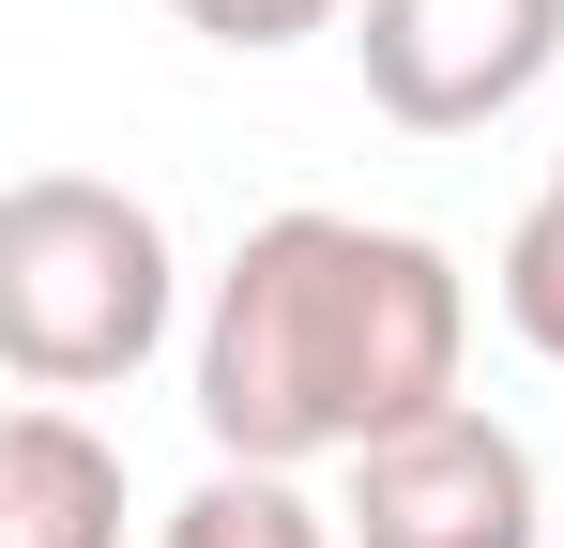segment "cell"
Here are the masks:
<instances>
[{"mask_svg":"<svg viewBox=\"0 0 564 548\" xmlns=\"http://www.w3.org/2000/svg\"><path fill=\"white\" fill-rule=\"evenodd\" d=\"M458 365L473 274L427 229H367V213H260L184 336L198 442L245 472H321V457L397 442L458 412Z\"/></svg>","mask_w":564,"mask_h":548,"instance_id":"obj_1","label":"cell"},{"mask_svg":"<svg viewBox=\"0 0 564 548\" xmlns=\"http://www.w3.org/2000/svg\"><path fill=\"white\" fill-rule=\"evenodd\" d=\"M184 336L169 213L93 168H31L0 198V365L31 396H107Z\"/></svg>","mask_w":564,"mask_h":548,"instance_id":"obj_2","label":"cell"},{"mask_svg":"<svg viewBox=\"0 0 564 548\" xmlns=\"http://www.w3.org/2000/svg\"><path fill=\"white\" fill-rule=\"evenodd\" d=\"M351 62L397 138H488L564 62V0H351Z\"/></svg>","mask_w":564,"mask_h":548,"instance_id":"obj_3","label":"cell"},{"mask_svg":"<svg viewBox=\"0 0 564 548\" xmlns=\"http://www.w3.org/2000/svg\"><path fill=\"white\" fill-rule=\"evenodd\" d=\"M336 472H351V503H336L351 548H550L534 442L503 412H473V396L397 427V442H367V457H336Z\"/></svg>","mask_w":564,"mask_h":548,"instance_id":"obj_4","label":"cell"},{"mask_svg":"<svg viewBox=\"0 0 564 548\" xmlns=\"http://www.w3.org/2000/svg\"><path fill=\"white\" fill-rule=\"evenodd\" d=\"M0 548H122V442L62 396L0 412Z\"/></svg>","mask_w":564,"mask_h":548,"instance_id":"obj_5","label":"cell"},{"mask_svg":"<svg viewBox=\"0 0 564 548\" xmlns=\"http://www.w3.org/2000/svg\"><path fill=\"white\" fill-rule=\"evenodd\" d=\"M488 305H503V336L534 365H564V183H534V213L503 229V260H488Z\"/></svg>","mask_w":564,"mask_h":548,"instance_id":"obj_6","label":"cell"},{"mask_svg":"<svg viewBox=\"0 0 564 548\" xmlns=\"http://www.w3.org/2000/svg\"><path fill=\"white\" fill-rule=\"evenodd\" d=\"M198 46H229V62H275V46H305V31H336L351 0H169Z\"/></svg>","mask_w":564,"mask_h":548,"instance_id":"obj_7","label":"cell"},{"mask_svg":"<svg viewBox=\"0 0 564 548\" xmlns=\"http://www.w3.org/2000/svg\"><path fill=\"white\" fill-rule=\"evenodd\" d=\"M550 183H564V153H550Z\"/></svg>","mask_w":564,"mask_h":548,"instance_id":"obj_8","label":"cell"}]
</instances>
